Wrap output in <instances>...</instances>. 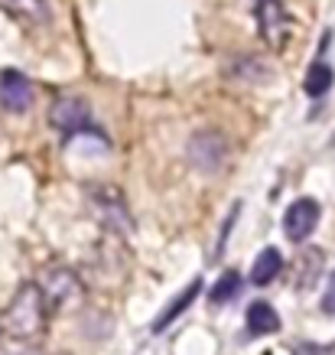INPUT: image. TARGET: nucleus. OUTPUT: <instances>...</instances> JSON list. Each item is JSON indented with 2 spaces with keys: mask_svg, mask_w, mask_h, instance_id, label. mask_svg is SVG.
I'll return each instance as SVG.
<instances>
[{
  "mask_svg": "<svg viewBox=\"0 0 335 355\" xmlns=\"http://www.w3.org/2000/svg\"><path fill=\"white\" fill-rule=\"evenodd\" d=\"M46 297L39 284H20V291L10 297V303L0 313V333L10 339H36L46 329Z\"/></svg>",
  "mask_w": 335,
  "mask_h": 355,
  "instance_id": "1",
  "label": "nucleus"
},
{
  "mask_svg": "<svg viewBox=\"0 0 335 355\" xmlns=\"http://www.w3.org/2000/svg\"><path fill=\"white\" fill-rule=\"evenodd\" d=\"M49 124L55 130H62L69 137L75 134H85V130H95V121H91V108H88L85 98L78 95H59L49 108Z\"/></svg>",
  "mask_w": 335,
  "mask_h": 355,
  "instance_id": "2",
  "label": "nucleus"
},
{
  "mask_svg": "<svg viewBox=\"0 0 335 355\" xmlns=\"http://www.w3.org/2000/svg\"><path fill=\"white\" fill-rule=\"evenodd\" d=\"M39 291L46 297V306L53 310H65V306H75L82 297H85V287L78 280L75 270H65V268H49L39 280Z\"/></svg>",
  "mask_w": 335,
  "mask_h": 355,
  "instance_id": "3",
  "label": "nucleus"
},
{
  "mask_svg": "<svg viewBox=\"0 0 335 355\" xmlns=\"http://www.w3.org/2000/svg\"><path fill=\"white\" fill-rule=\"evenodd\" d=\"M254 13H257V30L264 36V43L271 49H283L290 40V13L280 0H254Z\"/></svg>",
  "mask_w": 335,
  "mask_h": 355,
  "instance_id": "4",
  "label": "nucleus"
},
{
  "mask_svg": "<svg viewBox=\"0 0 335 355\" xmlns=\"http://www.w3.org/2000/svg\"><path fill=\"white\" fill-rule=\"evenodd\" d=\"M91 202H95L98 216L108 228L114 232H130V212H127V202L124 196L114 189V186H95L91 189Z\"/></svg>",
  "mask_w": 335,
  "mask_h": 355,
  "instance_id": "5",
  "label": "nucleus"
},
{
  "mask_svg": "<svg viewBox=\"0 0 335 355\" xmlns=\"http://www.w3.org/2000/svg\"><path fill=\"white\" fill-rule=\"evenodd\" d=\"M319 202L316 199H296V202L283 212V232L290 241H306L319 225Z\"/></svg>",
  "mask_w": 335,
  "mask_h": 355,
  "instance_id": "6",
  "label": "nucleus"
},
{
  "mask_svg": "<svg viewBox=\"0 0 335 355\" xmlns=\"http://www.w3.org/2000/svg\"><path fill=\"white\" fill-rule=\"evenodd\" d=\"M225 153H228V144L218 130H199V134L192 137V144H189V157H192V163L199 166V170H208V173L221 166Z\"/></svg>",
  "mask_w": 335,
  "mask_h": 355,
  "instance_id": "7",
  "label": "nucleus"
},
{
  "mask_svg": "<svg viewBox=\"0 0 335 355\" xmlns=\"http://www.w3.org/2000/svg\"><path fill=\"white\" fill-rule=\"evenodd\" d=\"M0 105L13 114H20V111H30L33 105V85L30 78L17 72V69H7V72H0Z\"/></svg>",
  "mask_w": 335,
  "mask_h": 355,
  "instance_id": "8",
  "label": "nucleus"
},
{
  "mask_svg": "<svg viewBox=\"0 0 335 355\" xmlns=\"http://www.w3.org/2000/svg\"><path fill=\"white\" fill-rule=\"evenodd\" d=\"M0 10H7L10 17L33 26H46L53 20V3L49 0H0Z\"/></svg>",
  "mask_w": 335,
  "mask_h": 355,
  "instance_id": "9",
  "label": "nucleus"
},
{
  "mask_svg": "<svg viewBox=\"0 0 335 355\" xmlns=\"http://www.w3.org/2000/svg\"><path fill=\"white\" fill-rule=\"evenodd\" d=\"M199 293H202V277H195L192 284H189V287L179 293V300H173L170 306H166V310L160 313V316H156V323H153V333H166V329L176 323V316H183V313L192 306Z\"/></svg>",
  "mask_w": 335,
  "mask_h": 355,
  "instance_id": "10",
  "label": "nucleus"
},
{
  "mask_svg": "<svg viewBox=\"0 0 335 355\" xmlns=\"http://www.w3.org/2000/svg\"><path fill=\"white\" fill-rule=\"evenodd\" d=\"M283 270V254L277 248H264L257 258H254V268H251V284L254 287H267L273 280L280 277Z\"/></svg>",
  "mask_w": 335,
  "mask_h": 355,
  "instance_id": "11",
  "label": "nucleus"
},
{
  "mask_svg": "<svg viewBox=\"0 0 335 355\" xmlns=\"http://www.w3.org/2000/svg\"><path fill=\"white\" fill-rule=\"evenodd\" d=\"M280 329V313L273 310L271 303H251L248 306V333L251 336H271Z\"/></svg>",
  "mask_w": 335,
  "mask_h": 355,
  "instance_id": "12",
  "label": "nucleus"
},
{
  "mask_svg": "<svg viewBox=\"0 0 335 355\" xmlns=\"http://www.w3.org/2000/svg\"><path fill=\"white\" fill-rule=\"evenodd\" d=\"M332 82H335V76H332V69L325 62H313V69L306 72V82H303V88H306V95L309 98H323L329 88H332Z\"/></svg>",
  "mask_w": 335,
  "mask_h": 355,
  "instance_id": "13",
  "label": "nucleus"
},
{
  "mask_svg": "<svg viewBox=\"0 0 335 355\" xmlns=\"http://www.w3.org/2000/svg\"><path fill=\"white\" fill-rule=\"evenodd\" d=\"M238 293H241V274L238 270H225V274L215 280V287H212V297H208V300L218 306V303L235 300Z\"/></svg>",
  "mask_w": 335,
  "mask_h": 355,
  "instance_id": "14",
  "label": "nucleus"
},
{
  "mask_svg": "<svg viewBox=\"0 0 335 355\" xmlns=\"http://www.w3.org/2000/svg\"><path fill=\"white\" fill-rule=\"evenodd\" d=\"M323 313L335 316V268L329 270V284H325V297H323Z\"/></svg>",
  "mask_w": 335,
  "mask_h": 355,
  "instance_id": "15",
  "label": "nucleus"
}]
</instances>
